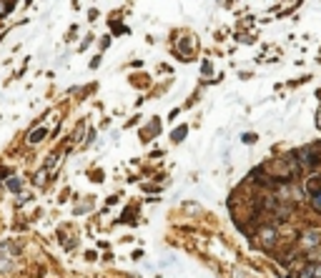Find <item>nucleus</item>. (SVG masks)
I'll return each mask as SVG.
<instances>
[{
    "instance_id": "f03ea898",
    "label": "nucleus",
    "mask_w": 321,
    "mask_h": 278,
    "mask_svg": "<svg viewBox=\"0 0 321 278\" xmlns=\"http://www.w3.org/2000/svg\"><path fill=\"white\" fill-rule=\"evenodd\" d=\"M261 241H264V246H273L276 231H273V228H264V231H261Z\"/></svg>"
},
{
    "instance_id": "0eeeda50",
    "label": "nucleus",
    "mask_w": 321,
    "mask_h": 278,
    "mask_svg": "<svg viewBox=\"0 0 321 278\" xmlns=\"http://www.w3.org/2000/svg\"><path fill=\"white\" fill-rule=\"evenodd\" d=\"M319 126H321V115H319Z\"/></svg>"
},
{
    "instance_id": "423d86ee",
    "label": "nucleus",
    "mask_w": 321,
    "mask_h": 278,
    "mask_svg": "<svg viewBox=\"0 0 321 278\" xmlns=\"http://www.w3.org/2000/svg\"><path fill=\"white\" fill-rule=\"evenodd\" d=\"M8 188H10V190H20V181L10 178V181H8Z\"/></svg>"
},
{
    "instance_id": "39448f33",
    "label": "nucleus",
    "mask_w": 321,
    "mask_h": 278,
    "mask_svg": "<svg viewBox=\"0 0 321 278\" xmlns=\"http://www.w3.org/2000/svg\"><path fill=\"white\" fill-rule=\"evenodd\" d=\"M186 131H188L186 126H181V128H176V133H173V140H183V138H186Z\"/></svg>"
},
{
    "instance_id": "20e7f679",
    "label": "nucleus",
    "mask_w": 321,
    "mask_h": 278,
    "mask_svg": "<svg viewBox=\"0 0 321 278\" xmlns=\"http://www.w3.org/2000/svg\"><path fill=\"white\" fill-rule=\"evenodd\" d=\"M311 206H314V208H316V211L321 213V188H319V190H316V193L311 195Z\"/></svg>"
},
{
    "instance_id": "7ed1b4c3",
    "label": "nucleus",
    "mask_w": 321,
    "mask_h": 278,
    "mask_svg": "<svg viewBox=\"0 0 321 278\" xmlns=\"http://www.w3.org/2000/svg\"><path fill=\"white\" fill-rule=\"evenodd\" d=\"M46 138V128H35L33 136H28V143H38V140H43Z\"/></svg>"
},
{
    "instance_id": "f257e3e1",
    "label": "nucleus",
    "mask_w": 321,
    "mask_h": 278,
    "mask_svg": "<svg viewBox=\"0 0 321 278\" xmlns=\"http://www.w3.org/2000/svg\"><path fill=\"white\" fill-rule=\"evenodd\" d=\"M319 241H321V233H319V231H306V235L301 238V243H304L306 248H311V246H319Z\"/></svg>"
}]
</instances>
